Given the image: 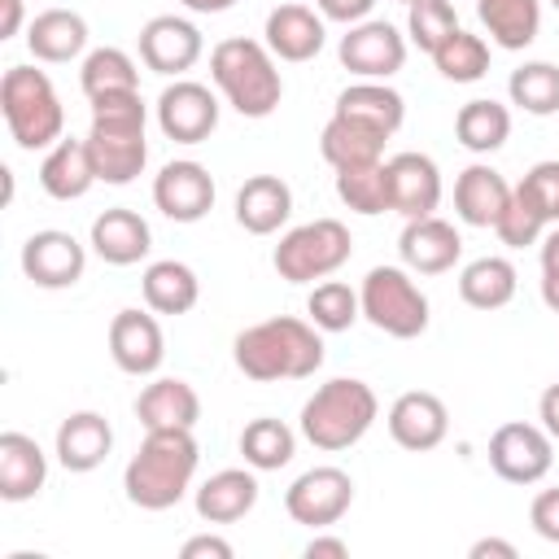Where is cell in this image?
Listing matches in <instances>:
<instances>
[{
    "instance_id": "obj_1",
    "label": "cell",
    "mask_w": 559,
    "mask_h": 559,
    "mask_svg": "<svg viewBox=\"0 0 559 559\" xmlns=\"http://www.w3.org/2000/svg\"><path fill=\"white\" fill-rule=\"evenodd\" d=\"M231 358H236V371L258 384L310 380L323 367V332L310 319L275 314V319L249 323L231 341Z\"/></svg>"
},
{
    "instance_id": "obj_2",
    "label": "cell",
    "mask_w": 559,
    "mask_h": 559,
    "mask_svg": "<svg viewBox=\"0 0 559 559\" xmlns=\"http://www.w3.org/2000/svg\"><path fill=\"white\" fill-rule=\"evenodd\" d=\"M197 463H201V450H197L192 428L144 432L140 450L131 454V463L122 472L127 502L140 507V511H170L192 489Z\"/></svg>"
},
{
    "instance_id": "obj_3",
    "label": "cell",
    "mask_w": 559,
    "mask_h": 559,
    "mask_svg": "<svg viewBox=\"0 0 559 559\" xmlns=\"http://www.w3.org/2000/svg\"><path fill=\"white\" fill-rule=\"evenodd\" d=\"M148 105L140 92H109L92 100V127H87V153L100 183H131L148 166V140H144Z\"/></svg>"
},
{
    "instance_id": "obj_4",
    "label": "cell",
    "mask_w": 559,
    "mask_h": 559,
    "mask_svg": "<svg viewBox=\"0 0 559 559\" xmlns=\"http://www.w3.org/2000/svg\"><path fill=\"white\" fill-rule=\"evenodd\" d=\"M210 79L240 118H271L284 100L275 52L262 39H245V35L218 39L210 52Z\"/></svg>"
},
{
    "instance_id": "obj_5",
    "label": "cell",
    "mask_w": 559,
    "mask_h": 559,
    "mask_svg": "<svg viewBox=\"0 0 559 559\" xmlns=\"http://www.w3.org/2000/svg\"><path fill=\"white\" fill-rule=\"evenodd\" d=\"M380 419V397L367 380L358 376H336L328 384H319L306 406H301V437L323 450V454H336V450H349L358 445L371 424Z\"/></svg>"
},
{
    "instance_id": "obj_6",
    "label": "cell",
    "mask_w": 559,
    "mask_h": 559,
    "mask_svg": "<svg viewBox=\"0 0 559 559\" xmlns=\"http://www.w3.org/2000/svg\"><path fill=\"white\" fill-rule=\"evenodd\" d=\"M0 114L17 148H52L66 131V109L52 79L35 66H9L0 79Z\"/></svg>"
},
{
    "instance_id": "obj_7",
    "label": "cell",
    "mask_w": 559,
    "mask_h": 559,
    "mask_svg": "<svg viewBox=\"0 0 559 559\" xmlns=\"http://www.w3.org/2000/svg\"><path fill=\"white\" fill-rule=\"evenodd\" d=\"M358 301L362 319L393 341H415L428 332V297L406 266H371L358 284Z\"/></svg>"
},
{
    "instance_id": "obj_8",
    "label": "cell",
    "mask_w": 559,
    "mask_h": 559,
    "mask_svg": "<svg viewBox=\"0 0 559 559\" xmlns=\"http://www.w3.org/2000/svg\"><path fill=\"white\" fill-rule=\"evenodd\" d=\"M354 253V236L341 218H314V223H301L293 231L280 236L271 262L280 271V280L288 284H314V280H328L336 275Z\"/></svg>"
},
{
    "instance_id": "obj_9",
    "label": "cell",
    "mask_w": 559,
    "mask_h": 559,
    "mask_svg": "<svg viewBox=\"0 0 559 559\" xmlns=\"http://www.w3.org/2000/svg\"><path fill=\"white\" fill-rule=\"evenodd\" d=\"M550 463H555V437L542 424L511 419V424L493 428V437H489V467L507 485H537V480H546Z\"/></svg>"
},
{
    "instance_id": "obj_10",
    "label": "cell",
    "mask_w": 559,
    "mask_h": 559,
    "mask_svg": "<svg viewBox=\"0 0 559 559\" xmlns=\"http://www.w3.org/2000/svg\"><path fill=\"white\" fill-rule=\"evenodd\" d=\"M354 507V476L323 463V467H310L301 472L288 489H284V511L293 515V524H306V528H332L345 511Z\"/></svg>"
},
{
    "instance_id": "obj_11",
    "label": "cell",
    "mask_w": 559,
    "mask_h": 559,
    "mask_svg": "<svg viewBox=\"0 0 559 559\" xmlns=\"http://www.w3.org/2000/svg\"><path fill=\"white\" fill-rule=\"evenodd\" d=\"M157 127L175 144H201L218 131V96L197 79H175L157 96Z\"/></svg>"
},
{
    "instance_id": "obj_12",
    "label": "cell",
    "mask_w": 559,
    "mask_h": 559,
    "mask_svg": "<svg viewBox=\"0 0 559 559\" xmlns=\"http://www.w3.org/2000/svg\"><path fill=\"white\" fill-rule=\"evenodd\" d=\"M341 66L358 79H393L406 66V35L393 22L367 17L341 35Z\"/></svg>"
},
{
    "instance_id": "obj_13",
    "label": "cell",
    "mask_w": 559,
    "mask_h": 559,
    "mask_svg": "<svg viewBox=\"0 0 559 559\" xmlns=\"http://www.w3.org/2000/svg\"><path fill=\"white\" fill-rule=\"evenodd\" d=\"M205 52V39L197 31V22L188 17H175V13H157L140 26V61L153 70V74H166V79H183Z\"/></svg>"
},
{
    "instance_id": "obj_14",
    "label": "cell",
    "mask_w": 559,
    "mask_h": 559,
    "mask_svg": "<svg viewBox=\"0 0 559 559\" xmlns=\"http://www.w3.org/2000/svg\"><path fill=\"white\" fill-rule=\"evenodd\" d=\"M214 175L192 162V157H179V162H166L157 175H153V205L170 218V223H201L210 210H214Z\"/></svg>"
},
{
    "instance_id": "obj_15",
    "label": "cell",
    "mask_w": 559,
    "mask_h": 559,
    "mask_svg": "<svg viewBox=\"0 0 559 559\" xmlns=\"http://www.w3.org/2000/svg\"><path fill=\"white\" fill-rule=\"evenodd\" d=\"M87 271V249L61 231V227H44L31 231L22 245V275L35 288H74Z\"/></svg>"
},
{
    "instance_id": "obj_16",
    "label": "cell",
    "mask_w": 559,
    "mask_h": 559,
    "mask_svg": "<svg viewBox=\"0 0 559 559\" xmlns=\"http://www.w3.org/2000/svg\"><path fill=\"white\" fill-rule=\"evenodd\" d=\"M109 358L118 362V371L127 376H157V367L166 362V336L153 310H118L109 319Z\"/></svg>"
},
{
    "instance_id": "obj_17",
    "label": "cell",
    "mask_w": 559,
    "mask_h": 559,
    "mask_svg": "<svg viewBox=\"0 0 559 559\" xmlns=\"http://www.w3.org/2000/svg\"><path fill=\"white\" fill-rule=\"evenodd\" d=\"M397 253H402V266L415 275H445L463 258V236L450 218H437V214L406 218L397 236Z\"/></svg>"
},
{
    "instance_id": "obj_18",
    "label": "cell",
    "mask_w": 559,
    "mask_h": 559,
    "mask_svg": "<svg viewBox=\"0 0 559 559\" xmlns=\"http://www.w3.org/2000/svg\"><path fill=\"white\" fill-rule=\"evenodd\" d=\"M323 22H328V17L314 13L310 4H297V0L275 4V9L266 13L262 44L275 52V61H293V66L314 61V57L323 52V39H328V26H323Z\"/></svg>"
},
{
    "instance_id": "obj_19",
    "label": "cell",
    "mask_w": 559,
    "mask_h": 559,
    "mask_svg": "<svg viewBox=\"0 0 559 559\" xmlns=\"http://www.w3.org/2000/svg\"><path fill=\"white\" fill-rule=\"evenodd\" d=\"M389 437L402 445V450H411V454H424V450H437L441 441H445V432H450V411H445V402L437 397V393H428V389H411V393H402L393 406H389Z\"/></svg>"
},
{
    "instance_id": "obj_20",
    "label": "cell",
    "mask_w": 559,
    "mask_h": 559,
    "mask_svg": "<svg viewBox=\"0 0 559 559\" xmlns=\"http://www.w3.org/2000/svg\"><path fill=\"white\" fill-rule=\"evenodd\" d=\"M114 450V428L100 411H74L57 424V441H52V454L66 472H96Z\"/></svg>"
},
{
    "instance_id": "obj_21",
    "label": "cell",
    "mask_w": 559,
    "mask_h": 559,
    "mask_svg": "<svg viewBox=\"0 0 559 559\" xmlns=\"http://www.w3.org/2000/svg\"><path fill=\"white\" fill-rule=\"evenodd\" d=\"M389 188H393V214L402 218H428L441 205V170L428 153L389 157Z\"/></svg>"
},
{
    "instance_id": "obj_22",
    "label": "cell",
    "mask_w": 559,
    "mask_h": 559,
    "mask_svg": "<svg viewBox=\"0 0 559 559\" xmlns=\"http://www.w3.org/2000/svg\"><path fill=\"white\" fill-rule=\"evenodd\" d=\"M87 245H92V253H96L100 262H109V266H135L140 258H148L153 231H148V223H144L135 210L114 205V210H105V214L92 218Z\"/></svg>"
},
{
    "instance_id": "obj_23",
    "label": "cell",
    "mask_w": 559,
    "mask_h": 559,
    "mask_svg": "<svg viewBox=\"0 0 559 559\" xmlns=\"http://www.w3.org/2000/svg\"><path fill=\"white\" fill-rule=\"evenodd\" d=\"M507 201H511V183L489 162H472L467 170H459V179H454V214L467 227H498Z\"/></svg>"
},
{
    "instance_id": "obj_24",
    "label": "cell",
    "mask_w": 559,
    "mask_h": 559,
    "mask_svg": "<svg viewBox=\"0 0 559 559\" xmlns=\"http://www.w3.org/2000/svg\"><path fill=\"white\" fill-rule=\"evenodd\" d=\"M135 419L144 424V432H157V428H197V419H201V393L188 380H179V376H157L153 384L140 389Z\"/></svg>"
},
{
    "instance_id": "obj_25",
    "label": "cell",
    "mask_w": 559,
    "mask_h": 559,
    "mask_svg": "<svg viewBox=\"0 0 559 559\" xmlns=\"http://www.w3.org/2000/svg\"><path fill=\"white\" fill-rule=\"evenodd\" d=\"M197 515L205 524H236L258 507V476L253 467H223L210 480L197 485Z\"/></svg>"
},
{
    "instance_id": "obj_26",
    "label": "cell",
    "mask_w": 559,
    "mask_h": 559,
    "mask_svg": "<svg viewBox=\"0 0 559 559\" xmlns=\"http://www.w3.org/2000/svg\"><path fill=\"white\" fill-rule=\"evenodd\" d=\"M393 135H384L380 127L371 122H358V118H345V114H332L319 131V153L332 170H345V166H367V162H384V144Z\"/></svg>"
},
{
    "instance_id": "obj_27",
    "label": "cell",
    "mask_w": 559,
    "mask_h": 559,
    "mask_svg": "<svg viewBox=\"0 0 559 559\" xmlns=\"http://www.w3.org/2000/svg\"><path fill=\"white\" fill-rule=\"evenodd\" d=\"M293 214V188L280 175H249L236 188V223L249 236H271Z\"/></svg>"
},
{
    "instance_id": "obj_28",
    "label": "cell",
    "mask_w": 559,
    "mask_h": 559,
    "mask_svg": "<svg viewBox=\"0 0 559 559\" xmlns=\"http://www.w3.org/2000/svg\"><path fill=\"white\" fill-rule=\"evenodd\" d=\"M48 480V454L26 432H0V498L31 502Z\"/></svg>"
},
{
    "instance_id": "obj_29",
    "label": "cell",
    "mask_w": 559,
    "mask_h": 559,
    "mask_svg": "<svg viewBox=\"0 0 559 559\" xmlns=\"http://www.w3.org/2000/svg\"><path fill=\"white\" fill-rule=\"evenodd\" d=\"M26 48L35 61L48 66H66L74 57H83L87 48V22L74 9H44L26 22Z\"/></svg>"
},
{
    "instance_id": "obj_30",
    "label": "cell",
    "mask_w": 559,
    "mask_h": 559,
    "mask_svg": "<svg viewBox=\"0 0 559 559\" xmlns=\"http://www.w3.org/2000/svg\"><path fill=\"white\" fill-rule=\"evenodd\" d=\"M92 183H100L96 179V166H92V153H87V140H57L48 153H44V162H39V188L52 197V201H79V197H87L92 192Z\"/></svg>"
},
{
    "instance_id": "obj_31",
    "label": "cell",
    "mask_w": 559,
    "mask_h": 559,
    "mask_svg": "<svg viewBox=\"0 0 559 559\" xmlns=\"http://www.w3.org/2000/svg\"><path fill=\"white\" fill-rule=\"evenodd\" d=\"M140 293H144V306L153 314H188L201 301V280H197V271L188 262L162 258V262H148L144 266Z\"/></svg>"
},
{
    "instance_id": "obj_32",
    "label": "cell",
    "mask_w": 559,
    "mask_h": 559,
    "mask_svg": "<svg viewBox=\"0 0 559 559\" xmlns=\"http://www.w3.org/2000/svg\"><path fill=\"white\" fill-rule=\"evenodd\" d=\"M332 114H345V118H358V122L380 127L384 135H397V127L406 122V100L384 79H358V83H349L336 96V109Z\"/></svg>"
},
{
    "instance_id": "obj_33",
    "label": "cell",
    "mask_w": 559,
    "mask_h": 559,
    "mask_svg": "<svg viewBox=\"0 0 559 559\" xmlns=\"http://www.w3.org/2000/svg\"><path fill=\"white\" fill-rule=\"evenodd\" d=\"M476 17L507 52H524L542 31V0H476Z\"/></svg>"
},
{
    "instance_id": "obj_34",
    "label": "cell",
    "mask_w": 559,
    "mask_h": 559,
    "mask_svg": "<svg viewBox=\"0 0 559 559\" xmlns=\"http://www.w3.org/2000/svg\"><path fill=\"white\" fill-rule=\"evenodd\" d=\"M515 288H520V275H515L511 258H498V253H485L459 271V297L472 310H502V306H511Z\"/></svg>"
},
{
    "instance_id": "obj_35",
    "label": "cell",
    "mask_w": 559,
    "mask_h": 559,
    "mask_svg": "<svg viewBox=\"0 0 559 559\" xmlns=\"http://www.w3.org/2000/svg\"><path fill=\"white\" fill-rule=\"evenodd\" d=\"M454 135L467 153H498L511 140V109L493 96H476L454 114Z\"/></svg>"
},
{
    "instance_id": "obj_36",
    "label": "cell",
    "mask_w": 559,
    "mask_h": 559,
    "mask_svg": "<svg viewBox=\"0 0 559 559\" xmlns=\"http://www.w3.org/2000/svg\"><path fill=\"white\" fill-rule=\"evenodd\" d=\"M240 454L253 472H280L297 454V432L275 415H258L240 428Z\"/></svg>"
},
{
    "instance_id": "obj_37",
    "label": "cell",
    "mask_w": 559,
    "mask_h": 559,
    "mask_svg": "<svg viewBox=\"0 0 559 559\" xmlns=\"http://www.w3.org/2000/svg\"><path fill=\"white\" fill-rule=\"evenodd\" d=\"M79 87H83L87 100L109 96V92H140V66H135V57L122 52V48H92V52L83 57Z\"/></svg>"
},
{
    "instance_id": "obj_38",
    "label": "cell",
    "mask_w": 559,
    "mask_h": 559,
    "mask_svg": "<svg viewBox=\"0 0 559 559\" xmlns=\"http://www.w3.org/2000/svg\"><path fill=\"white\" fill-rule=\"evenodd\" d=\"M336 197L354 214H384L393 210V188H389V162H367V166H345L336 170Z\"/></svg>"
},
{
    "instance_id": "obj_39",
    "label": "cell",
    "mask_w": 559,
    "mask_h": 559,
    "mask_svg": "<svg viewBox=\"0 0 559 559\" xmlns=\"http://www.w3.org/2000/svg\"><path fill=\"white\" fill-rule=\"evenodd\" d=\"M507 96L515 109H524L533 118L559 114V66L555 61H524L520 70H511Z\"/></svg>"
},
{
    "instance_id": "obj_40",
    "label": "cell",
    "mask_w": 559,
    "mask_h": 559,
    "mask_svg": "<svg viewBox=\"0 0 559 559\" xmlns=\"http://www.w3.org/2000/svg\"><path fill=\"white\" fill-rule=\"evenodd\" d=\"M306 314L319 332H349L358 319H362V301H358V288H349L345 280H323L310 288L306 297Z\"/></svg>"
},
{
    "instance_id": "obj_41",
    "label": "cell",
    "mask_w": 559,
    "mask_h": 559,
    "mask_svg": "<svg viewBox=\"0 0 559 559\" xmlns=\"http://www.w3.org/2000/svg\"><path fill=\"white\" fill-rule=\"evenodd\" d=\"M432 66L441 70V79L450 83H480L489 74V44L472 31H454L437 52H432Z\"/></svg>"
},
{
    "instance_id": "obj_42",
    "label": "cell",
    "mask_w": 559,
    "mask_h": 559,
    "mask_svg": "<svg viewBox=\"0 0 559 559\" xmlns=\"http://www.w3.org/2000/svg\"><path fill=\"white\" fill-rule=\"evenodd\" d=\"M459 31V13L454 0H411L406 4V39L415 48H424L428 57Z\"/></svg>"
},
{
    "instance_id": "obj_43",
    "label": "cell",
    "mask_w": 559,
    "mask_h": 559,
    "mask_svg": "<svg viewBox=\"0 0 559 559\" xmlns=\"http://www.w3.org/2000/svg\"><path fill=\"white\" fill-rule=\"evenodd\" d=\"M546 214H542V205L528 197V188L524 183H515L511 188V201H507V210H502V218H498V240L507 245V249H524V245H537L542 236H546Z\"/></svg>"
},
{
    "instance_id": "obj_44",
    "label": "cell",
    "mask_w": 559,
    "mask_h": 559,
    "mask_svg": "<svg viewBox=\"0 0 559 559\" xmlns=\"http://www.w3.org/2000/svg\"><path fill=\"white\" fill-rule=\"evenodd\" d=\"M528 188V197L542 205L546 223H559V157H546V162H533L528 175L520 179Z\"/></svg>"
},
{
    "instance_id": "obj_45",
    "label": "cell",
    "mask_w": 559,
    "mask_h": 559,
    "mask_svg": "<svg viewBox=\"0 0 559 559\" xmlns=\"http://www.w3.org/2000/svg\"><path fill=\"white\" fill-rule=\"evenodd\" d=\"M528 524H533V533H537L542 542H555V546H559V485H555V489H542V493L533 498Z\"/></svg>"
},
{
    "instance_id": "obj_46",
    "label": "cell",
    "mask_w": 559,
    "mask_h": 559,
    "mask_svg": "<svg viewBox=\"0 0 559 559\" xmlns=\"http://www.w3.org/2000/svg\"><path fill=\"white\" fill-rule=\"evenodd\" d=\"M314 9L328 17V22H341V26H354V22H367L376 0H314Z\"/></svg>"
},
{
    "instance_id": "obj_47",
    "label": "cell",
    "mask_w": 559,
    "mask_h": 559,
    "mask_svg": "<svg viewBox=\"0 0 559 559\" xmlns=\"http://www.w3.org/2000/svg\"><path fill=\"white\" fill-rule=\"evenodd\" d=\"M231 555H236L231 542L218 537V533H197L179 546V559H231Z\"/></svg>"
},
{
    "instance_id": "obj_48",
    "label": "cell",
    "mask_w": 559,
    "mask_h": 559,
    "mask_svg": "<svg viewBox=\"0 0 559 559\" xmlns=\"http://www.w3.org/2000/svg\"><path fill=\"white\" fill-rule=\"evenodd\" d=\"M537 419H542V428L559 441V380H555V384H546V393L537 397Z\"/></svg>"
},
{
    "instance_id": "obj_49",
    "label": "cell",
    "mask_w": 559,
    "mask_h": 559,
    "mask_svg": "<svg viewBox=\"0 0 559 559\" xmlns=\"http://www.w3.org/2000/svg\"><path fill=\"white\" fill-rule=\"evenodd\" d=\"M345 555H349V546L341 537H323V528L306 542V559H345Z\"/></svg>"
},
{
    "instance_id": "obj_50",
    "label": "cell",
    "mask_w": 559,
    "mask_h": 559,
    "mask_svg": "<svg viewBox=\"0 0 559 559\" xmlns=\"http://www.w3.org/2000/svg\"><path fill=\"white\" fill-rule=\"evenodd\" d=\"M467 555H472V559H515L520 550H515L511 542H502V537H480V542H472Z\"/></svg>"
},
{
    "instance_id": "obj_51",
    "label": "cell",
    "mask_w": 559,
    "mask_h": 559,
    "mask_svg": "<svg viewBox=\"0 0 559 559\" xmlns=\"http://www.w3.org/2000/svg\"><path fill=\"white\" fill-rule=\"evenodd\" d=\"M4 17H0V39H13L22 31V0H0Z\"/></svg>"
},
{
    "instance_id": "obj_52",
    "label": "cell",
    "mask_w": 559,
    "mask_h": 559,
    "mask_svg": "<svg viewBox=\"0 0 559 559\" xmlns=\"http://www.w3.org/2000/svg\"><path fill=\"white\" fill-rule=\"evenodd\" d=\"M537 245H542V271H559V223Z\"/></svg>"
},
{
    "instance_id": "obj_53",
    "label": "cell",
    "mask_w": 559,
    "mask_h": 559,
    "mask_svg": "<svg viewBox=\"0 0 559 559\" xmlns=\"http://www.w3.org/2000/svg\"><path fill=\"white\" fill-rule=\"evenodd\" d=\"M542 301H546V310L559 314V271H542Z\"/></svg>"
},
{
    "instance_id": "obj_54",
    "label": "cell",
    "mask_w": 559,
    "mask_h": 559,
    "mask_svg": "<svg viewBox=\"0 0 559 559\" xmlns=\"http://www.w3.org/2000/svg\"><path fill=\"white\" fill-rule=\"evenodd\" d=\"M188 13H227L236 0H179Z\"/></svg>"
},
{
    "instance_id": "obj_55",
    "label": "cell",
    "mask_w": 559,
    "mask_h": 559,
    "mask_svg": "<svg viewBox=\"0 0 559 559\" xmlns=\"http://www.w3.org/2000/svg\"><path fill=\"white\" fill-rule=\"evenodd\" d=\"M397 4H411V0H397Z\"/></svg>"
},
{
    "instance_id": "obj_56",
    "label": "cell",
    "mask_w": 559,
    "mask_h": 559,
    "mask_svg": "<svg viewBox=\"0 0 559 559\" xmlns=\"http://www.w3.org/2000/svg\"><path fill=\"white\" fill-rule=\"evenodd\" d=\"M550 4H555V9H559V0H550Z\"/></svg>"
}]
</instances>
